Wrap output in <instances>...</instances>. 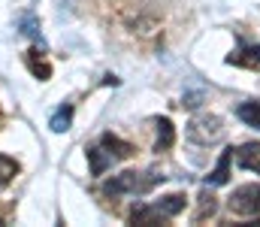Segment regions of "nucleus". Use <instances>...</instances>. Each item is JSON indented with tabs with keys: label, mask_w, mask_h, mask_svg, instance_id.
Segmentation results:
<instances>
[{
	"label": "nucleus",
	"mask_w": 260,
	"mask_h": 227,
	"mask_svg": "<svg viewBox=\"0 0 260 227\" xmlns=\"http://www.w3.org/2000/svg\"><path fill=\"white\" fill-rule=\"evenodd\" d=\"M24 61H27L30 73L37 76V79H49V76H52V67L40 58V52H27V55H24Z\"/></svg>",
	"instance_id": "nucleus-13"
},
{
	"label": "nucleus",
	"mask_w": 260,
	"mask_h": 227,
	"mask_svg": "<svg viewBox=\"0 0 260 227\" xmlns=\"http://www.w3.org/2000/svg\"><path fill=\"white\" fill-rule=\"evenodd\" d=\"M236 115H239L248 127H257L260 131V103H239V106H236Z\"/></svg>",
	"instance_id": "nucleus-11"
},
{
	"label": "nucleus",
	"mask_w": 260,
	"mask_h": 227,
	"mask_svg": "<svg viewBox=\"0 0 260 227\" xmlns=\"http://www.w3.org/2000/svg\"><path fill=\"white\" fill-rule=\"evenodd\" d=\"M154 127H157V140H154V149L157 151H170L176 143V127L170 118H154Z\"/></svg>",
	"instance_id": "nucleus-8"
},
{
	"label": "nucleus",
	"mask_w": 260,
	"mask_h": 227,
	"mask_svg": "<svg viewBox=\"0 0 260 227\" xmlns=\"http://www.w3.org/2000/svg\"><path fill=\"white\" fill-rule=\"evenodd\" d=\"M15 176H18V164H15L12 157L0 154V188H3V185H9Z\"/></svg>",
	"instance_id": "nucleus-15"
},
{
	"label": "nucleus",
	"mask_w": 260,
	"mask_h": 227,
	"mask_svg": "<svg viewBox=\"0 0 260 227\" xmlns=\"http://www.w3.org/2000/svg\"><path fill=\"white\" fill-rule=\"evenodd\" d=\"M227 206H230L233 215H245V218L260 215V185L257 182H251V185H239V188L230 194Z\"/></svg>",
	"instance_id": "nucleus-3"
},
{
	"label": "nucleus",
	"mask_w": 260,
	"mask_h": 227,
	"mask_svg": "<svg viewBox=\"0 0 260 227\" xmlns=\"http://www.w3.org/2000/svg\"><path fill=\"white\" fill-rule=\"evenodd\" d=\"M224 137V124L218 115H197L194 121L188 124V140L197 146H212Z\"/></svg>",
	"instance_id": "nucleus-4"
},
{
	"label": "nucleus",
	"mask_w": 260,
	"mask_h": 227,
	"mask_svg": "<svg viewBox=\"0 0 260 227\" xmlns=\"http://www.w3.org/2000/svg\"><path fill=\"white\" fill-rule=\"evenodd\" d=\"M157 182H164L160 173H136V170H127V173L109 179V182L103 185V191H106L109 197H121V194H133V197H136V194H148Z\"/></svg>",
	"instance_id": "nucleus-2"
},
{
	"label": "nucleus",
	"mask_w": 260,
	"mask_h": 227,
	"mask_svg": "<svg viewBox=\"0 0 260 227\" xmlns=\"http://www.w3.org/2000/svg\"><path fill=\"white\" fill-rule=\"evenodd\" d=\"M185 203H188L185 194H170V197H164V200H157V203H142V206H136V209L130 212V221L139 224V227L160 224V221H167V218H176V215L185 209Z\"/></svg>",
	"instance_id": "nucleus-1"
},
{
	"label": "nucleus",
	"mask_w": 260,
	"mask_h": 227,
	"mask_svg": "<svg viewBox=\"0 0 260 227\" xmlns=\"http://www.w3.org/2000/svg\"><path fill=\"white\" fill-rule=\"evenodd\" d=\"M100 146L109 151L115 160H124V157H130V154L136 151L130 143H124V140H121V137H115V134H103V137H100Z\"/></svg>",
	"instance_id": "nucleus-7"
},
{
	"label": "nucleus",
	"mask_w": 260,
	"mask_h": 227,
	"mask_svg": "<svg viewBox=\"0 0 260 227\" xmlns=\"http://www.w3.org/2000/svg\"><path fill=\"white\" fill-rule=\"evenodd\" d=\"M230 64H242V67H257L260 64V46H242L236 55L227 58Z\"/></svg>",
	"instance_id": "nucleus-10"
},
{
	"label": "nucleus",
	"mask_w": 260,
	"mask_h": 227,
	"mask_svg": "<svg viewBox=\"0 0 260 227\" xmlns=\"http://www.w3.org/2000/svg\"><path fill=\"white\" fill-rule=\"evenodd\" d=\"M230 160H233V149H227L221 154V160H218V167L206 176V185H212V188H218V185H227V179H230Z\"/></svg>",
	"instance_id": "nucleus-9"
},
{
	"label": "nucleus",
	"mask_w": 260,
	"mask_h": 227,
	"mask_svg": "<svg viewBox=\"0 0 260 227\" xmlns=\"http://www.w3.org/2000/svg\"><path fill=\"white\" fill-rule=\"evenodd\" d=\"M236 160H239L242 170H251V173L260 176V143H245V146H239Z\"/></svg>",
	"instance_id": "nucleus-6"
},
{
	"label": "nucleus",
	"mask_w": 260,
	"mask_h": 227,
	"mask_svg": "<svg viewBox=\"0 0 260 227\" xmlns=\"http://www.w3.org/2000/svg\"><path fill=\"white\" fill-rule=\"evenodd\" d=\"M70 124H73V106H61V109L52 115V121H49V127H52L55 134H64V131H70Z\"/></svg>",
	"instance_id": "nucleus-12"
},
{
	"label": "nucleus",
	"mask_w": 260,
	"mask_h": 227,
	"mask_svg": "<svg viewBox=\"0 0 260 227\" xmlns=\"http://www.w3.org/2000/svg\"><path fill=\"white\" fill-rule=\"evenodd\" d=\"M112 164H115V157L103 149V146H91V149H88V167H91V176H103Z\"/></svg>",
	"instance_id": "nucleus-5"
},
{
	"label": "nucleus",
	"mask_w": 260,
	"mask_h": 227,
	"mask_svg": "<svg viewBox=\"0 0 260 227\" xmlns=\"http://www.w3.org/2000/svg\"><path fill=\"white\" fill-rule=\"evenodd\" d=\"M18 24H21V34L24 37H30V40H37L40 46H43V34H40V21L30 15V12H24L21 18H18Z\"/></svg>",
	"instance_id": "nucleus-14"
}]
</instances>
